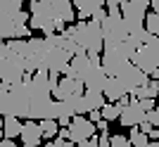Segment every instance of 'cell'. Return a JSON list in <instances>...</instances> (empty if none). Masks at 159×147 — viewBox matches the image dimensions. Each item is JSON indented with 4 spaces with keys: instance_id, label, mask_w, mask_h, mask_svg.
Instances as JSON below:
<instances>
[{
    "instance_id": "cell-17",
    "label": "cell",
    "mask_w": 159,
    "mask_h": 147,
    "mask_svg": "<svg viewBox=\"0 0 159 147\" xmlns=\"http://www.w3.org/2000/svg\"><path fill=\"white\" fill-rule=\"evenodd\" d=\"M100 112H102V119H107V121H116V119H119V114H121V107L107 100L105 105L100 107Z\"/></svg>"
},
{
    "instance_id": "cell-21",
    "label": "cell",
    "mask_w": 159,
    "mask_h": 147,
    "mask_svg": "<svg viewBox=\"0 0 159 147\" xmlns=\"http://www.w3.org/2000/svg\"><path fill=\"white\" fill-rule=\"evenodd\" d=\"M45 147H74L71 140H62V138H55V140H48Z\"/></svg>"
},
{
    "instance_id": "cell-20",
    "label": "cell",
    "mask_w": 159,
    "mask_h": 147,
    "mask_svg": "<svg viewBox=\"0 0 159 147\" xmlns=\"http://www.w3.org/2000/svg\"><path fill=\"white\" fill-rule=\"evenodd\" d=\"M109 145L112 147H133L131 145V140H128V138H124V135H109Z\"/></svg>"
},
{
    "instance_id": "cell-33",
    "label": "cell",
    "mask_w": 159,
    "mask_h": 147,
    "mask_svg": "<svg viewBox=\"0 0 159 147\" xmlns=\"http://www.w3.org/2000/svg\"><path fill=\"white\" fill-rule=\"evenodd\" d=\"M147 138H159V128H152V131L147 133Z\"/></svg>"
},
{
    "instance_id": "cell-40",
    "label": "cell",
    "mask_w": 159,
    "mask_h": 147,
    "mask_svg": "<svg viewBox=\"0 0 159 147\" xmlns=\"http://www.w3.org/2000/svg\"><path fill=\"white\" fill-rule=\"evenodd\" d=\"M31 2H33V0H31Z\"/></svg>"
},
{
    "instance_id": "cell-12",
    "label": "cell",
    "mask_w": 159,
    "mask_h": 147,
    "mask_svg": "<svg viewBox=\"0 0 159 147\" xmlns=\"http://www.w3.org/2000/svg\"><path fill=\"white\" fill-rule=\"evenodd\" d=\"M21 123H24V121L17 119V116H2V135H5V138H10V140L19 138Z\"/></svg>"
},
{
    "instance_id": "cell-14",
    "label": "cell",
    "mask_w": 159,
    "mask_h": 147,
    "mask_svg": "<svg viewBox=\"0 0 159 147\" xmlns=\"http://www.w3.org/2000/svg\"><path fill=\"white\" fill-rule=\"evenodd\" d=\"M131 95L135 97V100H143V97H157V95H159V90H157V81H154V78L150 81V78H147L145 83H143L140 88H135Z\"/></svg>"
},
{
    "instance_id": "cell-30",
    "label": "cell",
    "mask_w": 159,
    "mask_h": 147,
    "mask_svg": "<svg viewBox=\"0 0 159 147\" xmlns=\"http://www.w3.org/2000/svg\"><path fill=\"white\" fill-rule=\"evenodd\" d=\"M0 147H17V145H14V140H10V138H2V140H0Z\"/></svg>"
},
{
    "instance_id": "cell-6",
    "label": "cell",
    "mask_w": 159,
    "mask_h": 147,
    "mask_svg": "<svg viewBox=\"0 0 159 147\" xmlns=\"http://www.w3.org/2000/svg\"><path fill=\"white\" fill-rule=\"evenodd\" d=\"M116 78H119L121 83H124L126 93H133V90H135V88H140V86H143V83H145L147 78H150V76H147V74L143 71V69H138L135 64H133V62H128L126 67H124L119 74H116Z\"/></svg>"
},
{
    "instance_id": "cell-29",
    "label": "cell",
    "mask_w": 159,
    "mask_h": 147,
    "mask_svg": "<svg viewBox=\"0 0 159 147\" xmlns=\"http://www.w3.org/2000/svg\"><path fill=\"white\" fill-rule=\"evenodd\" d=\"M124 0H105V7H121Z\"/></svg>"
},
{
    "instance_id": "cell-16",
    "label": "cell",
    "mask_w": 159,
    "mask_h": 147,
    "mask_svg": "<svg viewBox=\"0 0 159 147\" xmlns=\"http://www.w3.org/2000/svg\"><path fill=\"white\" fill-rule=\"evenodd\" d=\"M40 131H43V138H57L60 123L57 119H40Z\"/></svg>"
},
{
    "instance_id": "cell-23",
    "label": "cell",
    "mask_w": 159,
    "mask_h": 147,
    "mask_svg": "<svg viewBox=\"0 0 159 147\" xmlns=\"http://www.w3.org/2000/svg\"><path fill=\"white\" fill-rule=\"evenodd\" d=\"M105 17H107V10H105V7H100V10H95V12L90 14V19H93V21H98V24H100L102 19H105Z\"/></svg>"
},
{
    "instance_id": "cell-27",
    "label": "cell",
    "mask_w": 159,
    "mask_h": 147,
    "mask_svg": "<svg viewBox=\"0 0 159 147\" xmlns=\"http://www.w3.org/2000/svg\"><path fill=\"white\" fill-rule=\"evenodd\" d=\"M98 147H112V145H109V133H102V135H100Z\"/></svg>"
},
{
    "instance_id": "cell-24",
    "label": "cell",
    "mask_w": 159,
    "mask_h": 147,
    "mask_svg": "<svg viewBox=\"0 0 159 147\" xmlns=\"http://www.w3.org/2000/svg\"><path fill=\"white\" fill-rule=\"evenodd\" d=\"M138 102H140V107L145 109V112L154 109V97H143V100H138Z\"/></svg>"
},
{
    "instance_id": "cell-36",
    "label": "cell",
    "mask_w": 159,
    "mask_h": 147,
    "mask_svg": "<svg viewBox=\"0 0 159 147\" xmlns=\"http://www.w3.org/2000/svg\"><path fill=\"white\" fill-rule=\"evenodd\" d=\"M2 138H5V135H2V128H0V140H2Z\"/></svg>"
},
{
    "instance_id": "cell-10",
    "label": "cell",
    "mask_w": 159,
    "mask_h": 147,
    "mask_svg": "<svg viewBox=\"0 0 159 147\" xmlns=\"http://www.w3.org/2000/svg\"><path fill=\"white\" fill-rule=\"evenodd\" d=\"M102 93H105V97L109 102H116V100H121V97L126 95V88H124V83H121L116 76H107L105 86H102Z\"/></svg>"
},
{
    "instance_id": "cell-9",
    "label": "cell",
    "mask_w": 159,
    "mask_h": 147,
    "mask_svg": "<svg viewBox=\"0 0 159 147\" xmlns=\"http://www.w3.org/2000/svg\"><path fill=\"white\" fill-rule=\"evenodd\" d=\"M19 140L24 142V145H33V147H38V145H40V140H43V131H40V123H36L33 119L24 121V123H21Z\"/></svg>"
},
{
    "instance_id": "cell-25",
    "label": "cell",
    "mask_w": 159,
    "mask_h": 147,
    "mask_svg": "<svg viewBox=\"0 0 159 147\" xmlns=\"http://www.w3.org/2000/svg\"><path fill=\"white\" fill-rule=\"evenodd\" d=\"M98 140H100V138L90 135V138H86V140H81V142H79V147H98Z\"/></svg>"
},
{
    "instance_id": "cell-28",
    "label": "cell",
    "mask_w": 159,
    "mask_h": 147,
    "mask_svg": "<svg viewBox=\"0 0 159 147\" xmlns=\"http://www.w3.org/2000/svg\"><path fill=\"white\" fill-rule=\"evenodd\" d=\"M90 119H93V123L100 121V119H102V112H100V109H90Z\"/></svg>"
},
{
    "instance_id": "cell-15",
    "label": "cell",
    "mask_w": 159,
    "mask_h": 147,
    "mask_svg": "<svg viewBox=\"0 0 159 147\" xmlns=\"http://www.w3.org/2000/svg\"><path fill=\"white\" fill-rule=\"evenodd\" d=\"M100 7H105V0H86V5L79 7L76 12H79V19H90V14Z\"/></svg>"
},
{
    "instance_id": "cell-4",
    "label": "cell",
    "mask_w": 159,
    "mask_h": 147,
    "mask_svg": "<svg viewBox=\"0 0 159 147\" xmlns=\"http://www.w3.org/2000/svg\"><path fill=\"white\" fill-rule=\"evenodd\" d=\"M128 62L131 60L126 57V52L121 50L119 43H105L102 52H100V64H102V69H105L107 76H116Z\"/></svg>"
},
{
    "instance_id": "cell-18",
    "label": "cell",
    "mask_w": 159,
    "mask_h": 147,
    "mask_svg": "<svg viewBox=\"0 0 159 147\" xmlns=\"http://www.w3.org/2000/svg\"><path fill=\"white\" fill-rule=\"evenodd\" d=\"M128 140H131L133 147H145L147 142H150L147 140V133H143L138 126H131V138H128Z\"/></svg>"
},
{
    "instance_id": "cell-19",
    "label": "cell",
    "mask_w": 159,
    "mask_h": 147,
    "mask_svg": "<svg viewBox=\"0 0 159 147\" xmlns=\"http://www.w3.org/2000/svg\"><path fill=\"white\" fill-rule=\"evenodd\" d=\"M145 29L152 36H159V14L157 12H147L145 14Z\"/></svg>"
},
{
    "instance_id": "cell-26",
    "label": "cell",
    "mask_w": 159,
    "mask_h": 147,
    "mask_svg": "<svg viewBox=\"0 0 159 147\" xmlns=\"http://www.w3.org/2000/svg\"><path fill=\"white\" fill-rule=\"evenodd\" d=\"M95 128H98L100 133H107V128H109V121H107V119H100V121H95Z\"/></svg>"
},
{
    "instance_id": "cell-34",
    "label": "cell",
    "mask_w": 159,
    "mask_h": 147,
    "mask_svg": "<svg viewBox=\"0 0 159 147\" xmlns=\"http://www.w3.org/2000/svg\"><path fill=\"white\" fill-rule=\"evenodd\" d=\"M150 76H152V78L157 81V78H159V67H157V69H152V71H150Z\"/></svg>"
},
{
    "instance_id": "cell-39",
    "label": "cell",
    "mask_w": 159,
    "mask_h": 147,
    "mask_svg": "<svg viewBox=\"0 0 159 147\" xmlns=\"http://www.w3.org/2000/svg\"><path fill=\"white\" fill-rule=\"evenodd\" d=\"M24 147H33V145H24Z\"/></svg>"
},
{
    "instance_id": "cell-35",
    "label": "cell",
    "mask_w": 159,
    "mask_h": 147,
    "mask_svg": "<svg viewBox=\"0 0 159 147\" xmlns=\"http://www.w3.org/2000/svg\"><path fill=\"white\" fill-rule=\"evenodd\" d=\"M145 147H159V140H154V142H147Z\"/></svg>"
},
{
    "instance_id": "cell-8",
    "label": "cell",
    "mask_w": 159,
    "mask_h": 147,
    "mask_svg": "<svg viewBox=\"0 0 159 147\" xmlns=\"http://www.w3.org/2000/svg\"><path fill=\"white\" fill-rule=\"evenodd\" d=\"M143 119H147V112L140 107V102L133 97L126 107H121V114H119V123L121 126H138Z\"/></svg>"
},
{
    "instance_id": "cell-3",
    "label": "cell",
    "mask_w": 159,
    "mask_h": 147,
    "mask_svg": "<svg viewBox=\"0 0 159 147\" xmlns=\"http://www.w3.org/2000/svg\"><path fill=\"white\" fill-rule=\"evenodd\" d=\"M100 29H102L105 43H121L128 38V26L121 17L119 7H107V17L100 21Z\"/></svg>"
},
{
    "instance_id": "cell-22",
    "label": "cell",
    "mask_w": 159,
    "mask_h": 147,
    "mask_svg": "<svg viewBox=\"0 0 159 147\" xmlns=\"http://www.w3.org/2000/svg\"><path fill=\"white\" fill-rule=\"evenodd\" d=\"M147 121H150L154 128H159V107H154V109L147 112Z\"/></svg>"
},
{
    "instance_id": "cell-38",
    "label": "cell",
    "mask_w": 159,
    "mask_h": 147,
    "mask_svg": "<svg viewBox=\"0 0 159 147\" xmlns=\"http://www.w3.org/2000/svg\"><path fill=\"white\" fill-rule=\"evenodd\" d=\"M0 128H2V119H0Z\"/></svg>"
},
{
    "instance_id": "cell-1",
    "label": "cell",
    "mask_w": 159,
    "mask_h": 147,
    "mask_svg": "<svg viewBox=\"0 0 159 147\" xmlns=\"http://www.w3.org/2000/svg\"><path fill=\"white\" fill-rule=\"evenodd\" d=\"M62 33L71 36L76 43H79L86 52H102V47H105V38H102V29H100L98 21H86L81 19L76 21L74 26H66Z\"/></svg>"
},
{
    "instance_id": "cell-5",
    "label": "cell",
    "mask_w": 159,
    "mask_h": 147,
    "mask_svg": "<svg viewBox=\"0 0 159 147\" xmlns=\"http://www.w3.org/2000/svg\"><path fill=\"white\" fill-rule=\"evenodd\" d=\"M69 140L71 142H81L86 140V138H90V135H95V123L90 119H83V114H74L71 121H69Z\"/></svg>"
},
{
    "instance_id": "cell-11",
    "label": "cell",
    "mask_w": 159,
    "mask_h": 147,
    "mask_svg": "<svg viewBox=\"0 0 159 147\" xmlns=\"http://www.w3.org/2000/svg\"><path fill=\"white\" fill-rule=\"evenodd\" d=\"M52 14H55L57 21L71 24L74 21V5L69 0H52Z\"/></svg>"
},
{
    "instance_id": "cell-7",
    "label": "cell",
    "mask_w": 159,
    "mask_h": 147,
    "mask_svg": "<svg viewBox=\"0 0 159 147\" xmlns=\"http://www.w3.org/2000/svg\"><path fill=\"white\" fill-rule=\"evenodd\" d=\"M83 90H86V86H83L81 78L64 76V78H60V83L52 88V97L55 100H66V97H71V95H81Z\"/></svg>"
},
{
    "instance_id": "cell-37",
    "label": "cell",
    "mask_w": 159,
    "mask_h": 147,
    "mask_svg": "<svg viewBox=\"0 0 159 147\" xmlns=\"http://www.w3.org/2000/svg\"><path fill=\"white\" fill-rule=\"evenodd\" d=\"M157 90H159V78H157Z\"/></svg>"
},
{
    "instance_id": "cell-32",
    "label": "cell",
    "mask_w": 159,
    "mask_h": 147,
    "mask_svg": "<svg viewBox=\"0 0 159 147\" xmlns=\"http://www.w3.org/2000/svg\"><path fill=\"white\" fill-rule=\"evenodd\" d=\"M150 5H152V12L159 14V0H150Z\"/></svg>"
},
{
    "instance_id": "cell-31",
    "label": "cell",
    "mask_w": 159,
    "mask_h": 147,
    "mask_svg": "<svg viewBox=\"0 0 159 147\" xmlns=\"http://www.w3.org/2000/svg\"><path fill=\"white\" fill-rule=\"evenodd\" d=\"M69 2H71V5L76 7V10H79V7H83V5H86V0H69Z\"/></svg>"
},
{
    "instance_id": "cell-2",
    "label": "cell",
    "mask_w": 159,
    "mask_h": 147,
    "mask_svg": "<svg viewBox=\"0 0 159 147\" xmlns=\"http://www.w3.org/2000/svg\"><path fill=\"white\" fill-rule=\"evenodd\" d=\"M131 62L150 76V71L159 67V36H152L147 31L145 43L138 45V50H135V55L131 57Z\"/></svg>"
},
{
    "instance_id": "cell-13",
    "label": "cell",
    "mask_w": 159,
    "mask_h": 147,
    "mask_svg": "<svg viewBox=\"0 0 159 147\" xmlns=\"http://www.w3.org/2000/svg\"><path fill=\"white\" fill-rule=\"evenodd\" d=\"M83 97H86L88 112H90V109H100V107L107 102L105 93H102V90H95V88H86V90H83Z\"/></svg>"
}]
</instances>
